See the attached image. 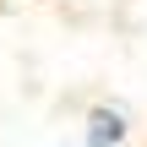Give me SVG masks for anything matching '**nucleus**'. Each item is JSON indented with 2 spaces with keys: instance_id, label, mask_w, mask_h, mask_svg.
<instances>
[{
  "instance_id": "f257e3e1",
  "label": "nucleus",
  "mask_w": 147,
  "mask_h": 147,
  "mask_svg": "<svg viewBox=\"0 0 147 147\" xmlns=\"http://www.w3.org/2000/svg\"><path fill=\"white\" fill-rule=\"evenodd\" d=\"M87 147H125V115L120 109H109V104H98V109H87Z\"/></svg>"
}]
</instances>
